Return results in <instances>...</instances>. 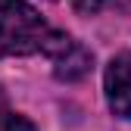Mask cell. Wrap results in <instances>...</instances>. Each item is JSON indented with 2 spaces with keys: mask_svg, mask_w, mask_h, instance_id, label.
Here are the masks:
<instances>
[{
  "mask_svg": "<svg viewBox=\"0 0 131 131\" xmlns=\"http://www.w3.org/2000/svg\"><path fill=\"white\" fill-rule=\"evenodd\" d=\"M91 62H94V56H91L88 47L69 41V44L53 56V72H56L59 81H78V78H84V75L91 72Z\"/></svg>",
  "mask_w": 131,
  "mask_h": 131,
  "instance_id": "3",
  "label": "cell"
},
{
  "mask_svg": "<svg viewBox=\"0 0 131 131\" xmlns=\"http://www.w3.org/2000/svg\"><path fill=\"white\" fill-rule=\"evenodd\" d=\"M53 28L25 0H0V56L44 53Z\"/></svg>",
  "mask_w": 131,
  "mask_h": 131,
  "instance_id": "1",
  "label": "cell"
},
{
  "mask_svg": "<svg viewBox=\"0 0 131 131\" xmlns=\"http://www.w3.org/2000/svg\"><path fill=\"white\" fill-rule=\"evenodd\" d=\"M0 131H35V125L9 106L3 91H0Z\"/></svg>",
  "mask_w": 131,
  "mask_h": 131,
  "instance_id": "4",
  "label": "cell"
},
{
  "mask_svg": "<svg viewBox=\"0 0 131 131\" xmlns=\"http://www.w3.org/2000/svg\"><path fill=\"white\" fill-rule=\"evenodd\" d=\"M106 100L116 116L131 119V53L112 56L106 66Z\"/></svg>",
  "mask_w": 131,
  "mask_h": 131,
  "instance_id": "2",
  "label": "cell"
},
{
  "mask_svg": "<svg viewBox=\"0 0 131 131\" xmlns=\"http://www.w3.org/2000/svg\"><path fill=\"white\" fill-rule=\"evenodd\" d=\"M100 3H103V0H75V6H78L81 13H94V9H100Z\"/></svg>",
  "mask_w": 131,
  "mask_h": 131,
  "instance_id": "5",
  "label": "cell"
}]
</instances>
